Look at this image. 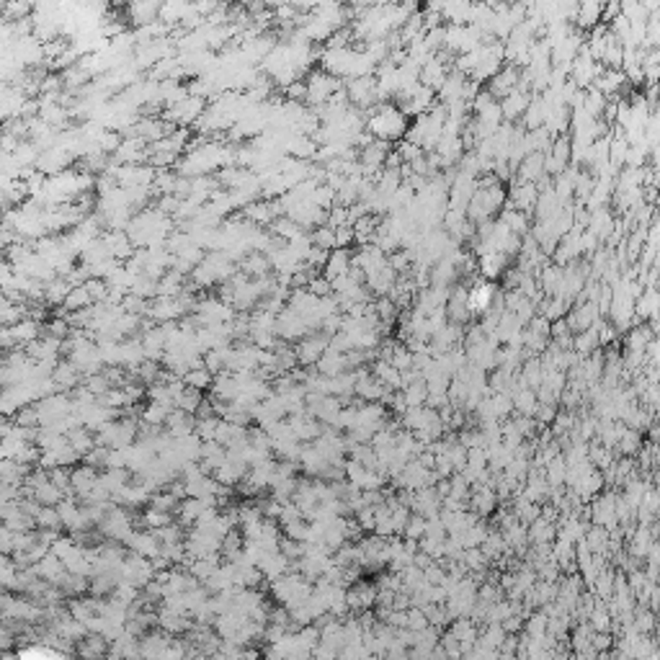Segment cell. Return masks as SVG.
Listing matches in <instances>:
<instances>
[{
    "label": "cell",
    "instance_id": "6da1fadb",
    "mask_svg": "<svg viewBox=\"0 0 660 660\" xmlns=\"http://www.w3.org/2000/svg\"><path fill=\"white\" fill-rule=\"evenodd\" d=\"M369 132L377 137L380 142H392L400 140L405 132H408V116L400 111V108L389 106V103H382V106L374 108V114L369 116Z\"/></svg>",
    "mask_w": 660,
    "mask_h": 660
},
{
    "label": "cell",
    "instance_id": "7a4b0ae2",
    "mask_svg": "<svg viewBox=\"0 0 660 660\" xmlns=\"http://www.w3.org/2000/svg\"><path fill=\"white\" fill-rule=\"evenodd\" d=\"M519 85V70L516 67H505V70H498V73L490 78V85H487V93L490 96H508V93L516 91Z\"/></svg>",
    "mask_w": 660,
    "mask_h": 660
},
{
    "label": "cell",
    "instance_id": "3957f363",
    "mask_svg": "<svg viewBox=\"0 0 660 660\" xmlns=\"http://www.w3.org/2000/svg\"><path fill=\"white\" fill-rule=\"evenodd\" d=\"M498 106H501V114H503L505 119L511 122V119H516V116H521V114H524V111H526V106H529V96H526V93H524V91H519V88H516V91L508 93V96H505L503 103H498Z\"/></svg>",
    "mask_w": 660,
    "mask_h": 660
},
{
    "label": "cell",
    "instance_id": "277c9868",
    "mask_svg": "<svg viewBox=\"0 0 660 660\" xmlns=\"http://www.w3.org/2000/svg\"><path fill=\"white\" fill-rule=\"evenodd\" d=\"M601 16H603V6H601V3H583V6H578V8H575L578 26H583V29H591V26H596Z\"/></svg>",
    "mask_w": 660,
    "mask_h": 660
},
{
    "label": "cell",
    "instance_id": "5b68a950",
    "mask_svg": "<svg viewBox=\"0 0 660 660\" xmlns=\"http://www.w3.org/2000/svg\"><path fill=\"white\" fill-rule=\"evenodd\" d=\"M480 266H482V273H485L487 279H498L505 271V266H508V256L505 253H485Z\"/></svg>",
    "mask_w": 660,
    "mask_h": 660
},
{
    "label": "cell",
    "instance_id": "8992f818",
    "mask_svg": "<svg viewBox=\"0 0 660 660\" xmlns=\"http://www.w3.org/2000/svg\"><path fill=\"white\" fill-rule=\"evenodd\" d=\"M82 305H91L88 292H85V287H73V289H70V294L65 297V302H62V307H65V310H73V313H78V310H82Z\"/></svg>",
    "mask_w": 660,
    "mask_h": 660
},
{
    "label": "cell",
    "instance_id": "52a82bcc",
    "mask_svg": "<svg viewBox=\"0 0 660 660\" xmlns=\"http://www.w3.org/2000/svg\"><path fill=\"white\" fill-rule=\"evenodd\" d=\"M186 382H189V385H194V387H206V385H209V374H206V371H201V369L189 371V374H186Z\"/></svg>",
    "mask_w": 660,
    "mask_h": 660
}]
</instances>
